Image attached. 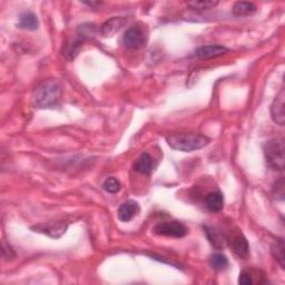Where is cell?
Returning <instances> with one entry per match:
<instances>
[{
	"label": "cell",
	"instance_id": "1",
	"mask_svg": "<svg viewBox=\"0 0 285 285\" xmlns=\"http://www.w3.org/2000/svg\"><path fill=\"white\" fill-rule=\"evenodd\" d=\"M61 97V85L57 79H48L37 86L33 101L37 108H54Z\"/></svg>",
	"mask_w": 285,
	"mask_h": 285
},
{
	"label": "cell",
	"instance_id": "2",
	"mask_svg": "<svg viewBox=\"0 0 285 285\" xmlns=\"http://www.w3.org/2000/svg\"><path fill=\"white\" fill-rule=\"evenodd\" d=\"M166 142L173 149L187 153L207 146L209 138L201 134H175L168 136Z\"/></svg>",
	"mask_w": 285,
	"mask_h": 285
},
{
	"label": "cell",
	"instance_id": "3",
	"mask_svg": "<svg viewBox=\"0 0 285 285\" xmlns=\"http://www.w3.org/2000/svg\"><path fill=\"white\" fill-rule=\"evenodd\" d=\"M266 163L275 171L284 170V143L282 139L272 138L264 144Z\"/></svg>",
	"mask_w": 285,
	"mask_h": 285
},
{
	"label": "cell",
	"instance_id": "4",
	"mask_svg": "<svg viewBox=\"0 0 285 285\" xmlns=\"http://www.w3.org/2000/svg\"><path fill=\"white\" fill-rule=\"evenodd\" d=\"M154 233L162 236H170V237H184L188 233V230L186 226L177 220H171V222H162L154 226Z\"/></svg>",
	"mask_w": 285,
	"mask_h": 285
},
{
	"label": "cell",
	"instance_id": "5",
	"mask_svg": "<svg viewBox=\"0 0 285 285\" xmlns=\"http://www.w3.org/2000/svg\"><path fill=\"white\" fill-rule=\"evenodd\" d=\"M123 43L127 48H142L147 43V33L141 26H133L126 30L123 37Z\"/></svg>",
	"mask_w": 285,
	"mask_h": 285
},
{
	"label": "cell",
	"instance_id": "6",
	"mask_svg": "<svg viewBox=\"0 0 285 285\" xmlns=\"http://www.w3.org/2000/svg\"><path fill=\"white\" fill-rule=\"evenodd\" d=\"M157 165H159L157 164V161H155L152 156L148 153H143L136 160L133 168L134 171H136L139 174H143V175H150L157 168Z\"/></svg>",
	"mask_w": 285,
	"mask_h": 285
},
{
	"label": "cell",
	"instance_id": "7",
	"mask_svg": "<svg viewBox=\"0 0 285 285\" xmlns=\"http://www.w3.org/2000/svg\"><path fill=\"white\" fill-rule=\"evenodd\" d=\"M229 49L220 45H207V46H201V47L195 50V55L200 58V59H212V58L220 57L225 54H228Z\"/></svg>",
	"mask_w": 285,
	"mask_h": 285
},
{
	"label": "cell",
	"instance_id": "8",
	"mask_svg": "<svg viewBox=\"0 0 285 285\" xmlns=\"http://www.w3.org/2000/svg\"><path fill=\"white\" fill-rule=\"evenodd\" d=\"M230 247L232 248L238 258L241 259H247L249 255V245L246 240V237L243 234H235L232 236L231 240L229 241Z\"/></svg>",
	"mask_w": 285,
	"mask_h": 285
},
{
	"label": "cell",
	"instance_id": "9",
	"mask_svg": "<svg viewBox=\"0 0 285 285\" xmlns=\"http://www.w3.org/2000/svg\"><path fill=\"white\" fill-rule=\"evenodd\" d=\"M284 98H285V94H284V89H282L280 91L275 100L273 101L272 105H271V116L272 119L274 123H276L277 125L283 126L285 123V114H284Z\"/></svg>",
	"mask_w": 285,
	"mask_h": 285
},
{
	"label": "cell",
	"instance_id": "10",
	"mask_svg": "<svg viewBox=\"0 0 285 285\" xmlns=\"http://www.w3.org/2000/svg\"><path fill=\"white\" fill-rule=\"evenodd\" d=\"M139 213V206L135 201H127L118 208L117 216L121 222H130Z\"/></svg>",
	"mask_w": 285,
	"mask_h": 285
},
{
	"label": "cell",
	"instance_id": "11",
	"mask_svg": "<svg viewBox=\"0 0 285 285\" xmlns=\"http://www.w3.org/2000/svg\"><path fill=\"white\" fill-rule=\"evenodd\" d=\"M126 20L121 17H113L102 26V34L105 37H112L116 33H118L121 27L125 25Z\"/></svg>",
	"mask_w": 285,
	"mask_h": 285
},
{
	"label": "cell",
	"instance_id": "12",
	"mask_svg": "<svg viewBox=\"0 0 285 285\" xmlns=\"http://www.w3.org/2000/svg\"><path fill=\"white\" fill-rule=\"evenodd\" d=\"M205 204L206 207L208 208V211H211L213 213L220 212L224 206L223 194L218 191L211 192V193H208L207 196L205 197Z\"/></svg>",
	"mask_w": 285,
	"mask_h": 285
},
{
	"label": "cell",
	"instance_id": "13",
	"mask_svg": "<svg viewBox=\"0 0 285 285\" xmlns=\"http://www.w3.org/2000/svg\"><path fill=\"white\" fill-rule=\"evenodd\" d=\"M18 26L22 29H27V30H37L39 26V21L37 16L31 11H25L19 17V24Z\"/></svg>",
	"mask_w": 285,
	"mask_h": 285
},
{
	"label": "cell",
	"instance_id": "14",
	"mask_svg": "<svg viewBox=\"0 0 285 285\" xmlns=\"http://www.w3.org/2000/svg\"><path fill=\"white\" fill-rule=\"evenodd\" d=\"M35 230L43 232V233H46L47 235H49L50 237L54 238H58L60 237L61 235H64L66 230H67V224H62V223H54V224H49L47 226H38Z\"/></svg>",
	"mask_w": 285,
	"mask_h": 285
},
{
	"label": "cell",
	"instance_id": "15",
	"mask_svg": "<svg viewBox=\"0 0 285 285\" xmlns=\"http://www.w3.org/2000/svg\"><path fill=\"white\" fill-rule=\"evenodd\" d=\"M257 6L253 3H246V2H237L234 4L232 11L235 16H248L254 14L257 11Z\"/></svg>",
	"mask_w": 285,
	"mask_h": 285
},
{
	"label": "cell",
	"instance_id": "16",
	"mask_svg": "<svg viewBox=\"0 0 285 285\" xmlns=\"http://www.w3.org/2000/svg\"><path fill=\"white\" fill-rule=\"evenodd\" d=\"M204 231H205V234L208 238L209 243H211L214 247H216V248L223 247L224 238H223L222 234H220V232H218L216 229L208 228V226L204 228Z\"/></svg>",
	"mask_w": 285,
	"mask_h": 285
},
{
	"label": "cell",
	"instance_id": "17",
	"mask_svg": "<svg viewBox=\"0 0 285 285\" xmlns=\"http://www.w3.org/2000/svg\"><path fill=\"white\" fill-rule=\"evenodd\" d=\"M271 253L273 258L276 260V262L282 269H285V257H284V242L282 238L277 240L271 247Z\"/></svg>",
	"mask_w": 285,
	"mask_h": 285
},
{
	"label": "cell",
	"instance_id": "18",
	"mask_svg": "<svg viewBox=\"0 0 285 285\" xmlns=\"http://www.w3.org/2000/svg\"><path fill=\"white\" fill-rule=\"evenodd\" d=\"M209 265H211L215 271H223L229 266V260L224 254L215 253L209 258Z\"/></svg>",
	"mask_w": 285,
	"mask_h": 285
},
{
	"label": "cell",
	"instance_id": "19",
	"mask_svg": "<svg viewBox=\"0 0 285 285\" xmlns=\"http://www.w3.org/2000/svg\"><path fill=\"white\" fill-rule=\"evenodd\" d=\"M218 5V2H211V0H203V2H189L187 3L188 7L192 9H197V10H208L214 7H216Z\"/></svg>",
	"mask_w": 285,
	"mask_h": 285
},
{
	"label": "cell",
	"instance_id": "20",
	"mask_svg": "<svg viewBox=\"0 0 285 285\" xmlns=\"http://www.w3.org/2000/svg\"><path fill=\"white\" fill-rule=\"evenodd\" d=\"M103 188L108 192V193H118L119 189H120V183L117 178L115 177H108L106 181L104 182L103 184Z\"/></svg>",
	"mask_w": 285,
	"mask_h": 285
},
{
	"label": "cell",
	"instance_id": "21",
	"mask_svg": "<svg viewBox=\"0 0 285 285\" xmlns=\"http://www.w3.org/2000/svg\"><path fill=\"white\" fill-rule=\"evenodd\" d=\"M273 195L276 200L283 201L284 200V181L281 178L274 184V187H273Z\"/></svg>",
	"mask_w": 285,
	"mask_h": 285
},
{
	"label": "cell",
	"instance_id": "22",
	"mask_svg": "<svg viewBox=\"0 0 285 285\" xmlns=\"http://www.w3.org/2000/svg\"><path fill=\"white\" fill-rule=\"evenodd\" d=\"M80 46H81L80 42H75L71 46H69V47H67V49L65 51V56L67 57V59L72 60V59H74L75 57L77 56V52L79 50Z\"/></svg>",
	"mask_w": 285,
	"mask_h": 285
},
{
	"label": "cell",
	"instance_id": "23",
	"mask_svg": "<svg viewBox=\"0 0 285 285\" xmlns=\"http://www.w3.org/2000/svg\"><path fill=\"white\" fill-rule=\"evenodd\" d=\"M253 283L252 280V275L251 273L246 270H243L240 273V276H238V284H242V285H251Z\"/></svg>",
	"mask_w": 285,
	"mask_h": 285
},
{
	"label": "cell",
	"instance_id": "24",
	"mask_svg": "<svg viewBox=\"0 0 285 285\" xmlns=\"http://www.w3.org/2000/svg\"><path fill=\"white\" fill-rule=\"evenodd\" d=\"M85 5H87V6H90V7H100V6L102 5V3L101 2H96V3H84Z\"/></svg>",
	"mask_w": 285,
	"mask_h": 285
}]
</instances>
